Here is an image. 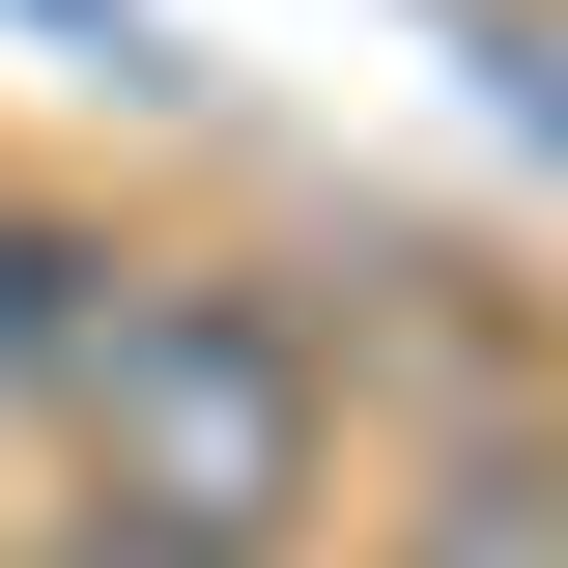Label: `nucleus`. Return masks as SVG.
<instances>
[{
	"label": "nucleus",
	"mask_w": 568,
	"mask_h": 568,
	"mask_svg": "<svg viewBox=\"0 0 568 568\" xmlns=\"http://www.w3.org/2000/svg\"><path fill=\"white\" fill-rule=\"evenodd\" d=\"M114 284H142V256H114L85 200H0V426H58V369L114 342Z\"/></svg>",
	"instance_id": "f03ea898"
},
{
	"label": "nucleus",
	"mask_w": 568,
	"mask_h": 568,
	"mask_svg": "<svg viewBox=\"0 0 568 568\" xmlns=\"http://www.w3.org/2000/svg\"><path fill=\"white\" fill-rule=\"evenodd\" d=\"M342 568H568V455H455L426 511H369Z\"/></svg>",
	"instance_id": "7ed1b4c3"
},
{
	"label": "nucleus",
	"mask_w": 568,
	"mask_h": 568,
	"mask_svg": "<svg viewBox=\"0 0 568 568\" xmlns=\"http://www.w3.org/2000/svg\"><path fill=\"white\" fill-rule=\"evenodd\" d=\"M0 568H200V540H142V511H29Z\"/></svg>",
	"instance_id": "20e7f679"
},
{
	"label": "nucleus",
	"mask_w": 568,
	"mask_h": 568,
	"mask_svg": "<svg viewBox=\"0 0 568 568\" xmlns=\"http://www.w3.org/2000/svg\"><path fill=\"white\" fill-rule=\"evenodd\" d=\"M58 511H142V540H200V568H284L342 511V342H313L284 284H227V256H142L114 342L58 369Z\"/></svg>",
	"instance_id": "f257e3e1"
}]
</instances>
